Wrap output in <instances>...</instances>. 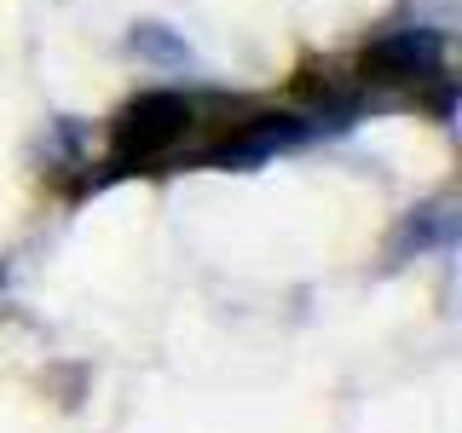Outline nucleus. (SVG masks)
<instances>
[{"label":"nucleus","mask_w":462,"mask_h":433,"mask_svg":"<svg viewBox=\"0 0 462 433\" xmlns=\"http://www.w3.org/2000/svg\"><path fill=\"white\" fill-rule=\"evenodd\" d=\"M185 134H191V105L180 93H139L116 115V156L122 162H144V156L173 151Z\"/></svg>","instance_id":"1"},{"label":"nucleus","mask_w":462,"mask_h":433,"mask_svg":"<svg viewBox=\"0 0 462 433\" xmlns=\"http://www.w3.org/2000/svg\"><path fill=\"white\" fill-rule=\"evenodd\" d=\"M307 127L295 122V115H254V127H243L237 139H226L220 151H214V168H249L260 156L283 151V144H295Z\"/></svg>","instance_id":"3"},{"label":"nucleus","mask_w":462,"mask_h":433,"mask_svg":"<svg viewBox=\"0 0 462 433\" xmlns=\"http://www.w3.org/2000/svg\"><path fill=\"white\" fill-rule=\"evenodd\" d=\"M134 47H139V52H151V58H168V64H185V47H180L173 35H162L156 23H144V29H139Z\"/></svg>","instance_id":"4"},{"label":"nucleus","mask_w":462,"mask_h":433,"mask_svg":"<svg viewBox=\"0 0 462 433\" xmlns=\"http://www.w3.org/2000/svg\"><path fill=\"white\" fill-rule=\"evenodd\" d=\"M445 64V35L439 29H393V35L365 47V76L370 81H428Z\"/></svg>","instance_id":"2"}]
</instances>
